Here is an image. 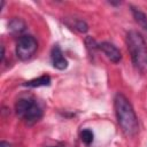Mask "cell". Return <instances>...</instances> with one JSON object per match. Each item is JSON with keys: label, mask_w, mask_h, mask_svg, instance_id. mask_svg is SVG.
I'll use <instances>...</instances> for the list:
<instances>
[{"label": "cell", "mask_w": 147, "mask_h": 147, "mask_svg": "<svg viewBox=\"0 0 147 147\" xmlns=\"http://www.w3.org/2000/svg\"><path fill=\"white\" fill-rule=\"evenodd\" d=\"M74 29L77 30V31H79V32H82V33H84V32H86L88 30V25L83 20H75Z\"/></svg>", "instance_id": "obj_11"}, {"label": "cell", "mask_w": 147, "mask_h": 147, "mask_svg": "<svg viewBox=\"0 0 147 147\" xmlns=\"http://www.w3.org/2000/svg\"><path fill=\"white\" fill-rule=\"evenodd\" d=\"M0 147H10V145L7 141H1L0 142Z\"/></svg>", "instance_id": "obj_12"}, {"label": "cell", "mask_w": 147, "mask_h": 147, "mask_svg": "<svg viewBox=\"0 0 147 147\" xmlns=\"http://www.w3.org/2000/svg\"><path fill=\"white\" fill-rule=\"evenodd\" d=\"M80 139H82V141L85 145H91L93 142V139H94V134H93L92 130H90V129L82 130V132H80Z\"/></svg>", "instance_id": "obj_10"}, {"label": "cell", "mask_w": 147, "mask_h": 147, "mask_svg": "<svg viewBox=\"0 0 147 147\" xmlns=\"http://www.w3.org/2000/svg\"><path fill=\"white\" fill-rule=\"evenodd\" d=\"M99 48L105 53V55L114 63H118L122 59V54L119 52V49L113 45L111 42H108V41H103L101 44H99Z\"/></svg>", "instance_id": "obj_5"}, {"label": "cell", "mask_w": 147, "mask_h": 147, "mask_svg": "<svg viewBox=\"0 0 147 147\" xmlns=\"http://www.w3.org/2000/svg\"><path fill=\"white\" fill-rule=\"evenodd\" d=\"M16 114L28 124H34L42 117L41 107L30 98L18 99L15 103Z\"/></svg>", "instance_id": "obj_3"}, {"label": "cell", "mask_w": 147, "mask_h": 147, "mask_svg": "<svg viewBox=\"0 0 147 147\" xmlns=\"http://www.w3.org/2000/svg\"><path fill=\"white\" fill-rule=\"evenodd\" d=\"M52 62H53L54 68L59 70H64L68 67V61L63 56V53L57 45H55L52 49Z\"/></svg>", "instance_id": "obj_6"}, {"label": "cell", "mask_w": 147, "mask_h": 147, "mask_svg": "<svg viewBox=\"0 0 147 147\" xmlns=\"http://www.w3.org/2000/svg\"><path fill=\"white\" fill-rule=\"evenodd\" d=\"M131 11L133 15L134 21L138 23V25L145 31V33L147 34V16L145 13H142L139 8H136L133 6H131Z\"/></svg>", "instance_id": "obj_7"}, {"label": "cell", "mask_w": 147, "mask_h": 147, "mask_svg": "<svg viewBox=\"0 0 147 147\" xmlns=\"http://www.w3.org/2000/svg\"><path fill=\"white\" fill-rule=\"evenodd\" d=\"M126 46L133 65L142 74L147 72V45L144 37L136 30L126 33Z\"/></svg>", "instance_id": "obj_2"}, {"label": "cell", "mask_w": 147, "mask_h": 147, "mask_svg": "<svg viewBox=\"0 0 147 147\" xmlns=\"http://www.w3.org/2000/svg\"><path fill=\"white\" fill-rule=\"evenodd\" d=\"M114 107L117 123L122 129L123 133L127 137L136 136L139 127L138 118L129 99L122 93H117L114 100Z\"/></svg>", "instance_id": "obj_1"}, {"label": "cell", "mask_w": 147, "mask_h": 147, "mask_svg": "<svg viewBox=\"0 0 147 147\" xmlns=\"http://www.w3.org/2000/svg\"><path fill=\"white\" fill-rule=\"evenodd\" d=\"M49 84H51V77L48 75H42L38 78L26 82L24 85L29 87H39V86H48Z\"/></svg>", "instance_id": "obj_9"}, {"label": "cell", "mask_w": 147, "mask_h": 147, "mask_svg": "<svg viewBox=\"0 0 147 147\" xmlns=\"http://www.w3.org/2000/svg\"><path fill=\"white\" fill-rule=\"evenodd\" d=\"M38 42L34 37L30 34L21 36L16 42V55L20 60L26 61L33 56V54L37 52Z\"/></svg>", "instance_id": "obj_4"}, {"label": "cell", "mask_w": 147, "mask_h": 147, "mask_svg": "<svg viewBox=\"0 0 147 147\" xmlns=\"http://www.w3.org/2000/svg\"><path fill=\"white\" fill-rule=\"evenodd\" d=\"M8 28H9V31L13 34H20L25 30L26 24H25V22L23 20H21L18 17H14V18H11L9 21Z\"/></svg>", "instance_id": "obj_8"}]
</instances>
